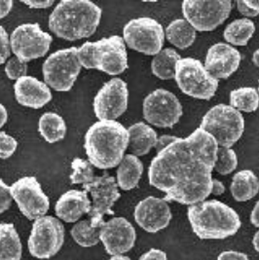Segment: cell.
I'll use <instances>...</instances> for the list:
<instances>
[{"instance_id": "cell-1", "label": "cell", "mask_w": 259, "mask_h": 260, "mask_svg": "<svg viewBox=\"0 0 259 260\" xmlns=\"http://www.w3.org/2000/svg\"><path fill=\"white\" fill-rule=\"evenodd\" d=\"M217 149L215 140L200 128L177 138L151 161L149 184L164 192L167 202L192 206L205 201L212 194Z\"/></svg>"}, {"instance_id": "cell-2", "label": "cell", "mask_w": 259, "mask_h": 260, "mask_svg": "<svg viewBox=\"0 0 259 260\" xmlns=\"http://www.w3.org/2000/svg\"><path fill=\"white\" fill-rule=\"evenodd\" d=\"M128 146V130L117 121H98L84 138V148L90 163L101 170L119 166Z\"/></svg>"}, {"instance_id": "cell-3", "label": "cell", "mask_w": 259, "mask_h": 260, "mask_svg": "<svg viewBox=\"0 0 259 260\" xmlns=\"http://www.w3.org/2000/svg\"><path fill=\"white\" fill-rule=\"evenodd\" d=\"M102 14V9L91 1L62 0L49 17V28L67 41L88 38L95 32Z\"/></svg>"}, {"instance_id": "cell-4", "label": "cell", "mask_w": 259, "mask_h": 260, "mask_svg": "<svg viewBox=\"0 0 259 260\" xmlns=\"http://www.w3.org/2000/svg\"><path fill=\"white\" fill-rule=\"evenodd\" d=\"M187 217L193 232L202 240H222L233 236L242 224L235 210L217 200L189 206Z\"/></svg>"}, {"instance_id": "cell-5", "label": "cell", "mask_w": 259, "mask_h": 260, "mask_svg": "<svg viewBox=\"0 0 259 260\" xmlns=\"http://www.w3.org/2000/svg\"><path fill=\"white\" fill-rule=\"evenodd\" d=\"M199 128L210 134L218 146L231 148L245 132V119L234 107L220 104L204 115Z\"/></svg>"}, {"instance_id": "cell-6", "label": "cell", "mask_w": 259, "mask_h": 260, "mask_svg": "<svg viewBox=\"0 0 259 260\" xmlns=\"http://www.w3.org/2000/svg\"><path fill=\"white\" fill-rule=\"evenodd\" d=\"M175 79L183 94L205 101L212 99L219 84L199 59L193 58H183L177 61Z\"/></svg>"}, {"instance_id": "cell-7", "label": "cell", "mask_w": 259, "mask_h": 260, "mask_svg": "<svg viewBox=\"0 0 259 260\" xmlns=\"http://www.w3.org/2000/svg\"><path fill=\"white\" fill-rule=\"evenodd\" d=\"M82 67L77 59V48L61 49L48 57L43 63L44 83L57 92L71 91Z\"/></svg>"}, {"instance_id": "cell-8", "label": "cell", "mask_w": 259, "mask_h": 260, "mask_svg": "<svg viewBox=\"0 0 259 260\" xmlns=\"http://www.w3.org/2000/svg\"><path fill=\"white\" fill-rule=\"evenodd\" d=\"M123 39L132 50L147 56H156L164 46L165 30L156 20L142 17L125 24Z\"/></svg>"}, {"instance_id": "cell-9", "label": "cell", "mask_w": 259, "mask_h": 260, "mask_svg": "<svg viewBox=\"0 0 259 260\" xmlns=\"http://www.w3.org/2000/svg\"><path fill=\"white\" fill-rule=\"evenodd\" d=\"M63 242L64 226L58 218L44 215L35 220L27 247L34 257L49 259L59 252Z\"/></svg>"}, {"instance_id": "cell-10", "label": "cell", "mask_w": 259, "mask_h": 260, "mask_svg": "<svg viewBox=\"0 0 259 260\" xmlns=\"http://www.w3.org/2000/svg\"><path fill=\"white\" fill-rule=\"evenodd\" d=\"M53 37L37 23L17 26L10 36V47L15 57L24 62L44 57L52 44Z\"/></svg>"}, {"instance_id": "cell-11", "label": "cell", "mask_w": 259, "mask_h": 260, "mask_svg": "<svg viewBox=\"0 0 259 260\" xmlns=\"http://www.w3.org/2000/svg\"><path fill=\"white\" fill-rule=\"evenodd\" d=\"M143 117L158 128H173L183 114L182 106L177 95L165 89H157L144 99Z\"/></svg>"}, {"instance_id": "cell-12", "label": "cell", "mask_w": 259, "mask_h": 260, "mask_svg": "<svg viewBox=\"0 0 259 260\" xmlns=\"http://www.w3.org/2000/svg\"><path fill=\"white\" fill-rule=\"evenodd\" d=\"M232 10L231 1H191L182 2L184 19L196 31H212L223 24Z\"/></svg>"}, {"instance_id": "cell-13", "label": "cell", "mask_w": 259, "mask_h": 260, "mask_svg": "<svg viewBox=\"0 0 259 260\" xmlns=\"http://www.w3.org/2000/svg\"><path fill=\"white\" fill-rule=\"evenodd\" d=\"M83 189L90 193L93 199L89 213L91 223L101 228L105 222L104 216L114 214L112 207L121 197L116 179L105 173L102 177H94L91 182L83 184Z\"/></svg>"}, {"instance_id": "cell-14", "label": "cell", "mask_w": 259, "mask_h": 260, "mask_svg": "<svg viewBox=\"0 0 259 260\" xmlns=\"http://www.w3.org/2000/svg\"><path fill=\"white\" fill-rule=\"evenodd\" d=\"M10 190L13 199L27 219L36 220L49 211V198L35 177L18 179L10 186Z\"/></svg>"}, {"instance_id": "cell-15", "label": "cell", "mask_w": 259, "mask_h": 260, "mask_svg": "<svg viewBox=\"0 0 259 260\" xmlns=\"http://www.w3.org/2000/svg\"><path fill=\"white\" fill-rule=\"evenodd\" d=\"M129 102L128 85L121 78L105 83L94 99V112L99 121H116L123 115Z\"/></svg>"}, {"instance_id": "cell-16", "label": "cell", "mask_w": 259, "mask_h": 260, "mask_svg": "<svg viewBox=\"0 0 259 260\" xmlns=\"http://www.w3.org/2000/svg\"><path fill=\"white\" fill-rule=\"evenodd\" d=\"M95 70L114 76L129 68L128 53L123 37H104L95 41Z\"/></svg>"}, {"instance_id": "cell-17", "label": "cell", "mask_w": 259, "mask_h": 260, "mask_svg": "<svg viewBox=\"0 0 259 260\" xmlns=\"http://www.w3.org/2000/svg\"><path fill=\"white\" fill-rule=\"evenodd\" d=\"M100 239L108 254L122 255L134 248L137 232L125 217H114L102 225Z\"/></svg>"}, {"instance_id": "cell-18", "label": "cell", "mask_w": 259, "mask_h": 260, "mask_svg": "<svg viewBox=\"0 0 259 260\" xmlns=\"http://www.w3.org/2000/svg\"><path fill=\"white\" fill-rule=\"evenodd\" d=\"M134 216L144 231L157 233L169 226L173 214L165 199L149 196L136 206Z\"/></svg>"}, {"instance_id": "cell-19", "label": "cell", "mask_w": 259, "mask_h": 260, "mask_svg": "<svg viewBox=\"0 0 259 260\" xmlns=\"http://www.w3.org/2000/svg\"><path fill=\"white\" fill-rule=\"evenodd\" d=\"M241 54L228 43H216L208 50L205 69L216 80L227 79L235 73L241 63Z\"/></svg>"}, {"instance_id": "cell-20", "label": "cell", "mask_w": 259, "mask_h": 260, "mask_svg": "<svg viewBox=\"0 0 259 260\" xmlns=\"http://www.w3.org/2000/svg\"><path fill=\"white\" fill-rule=\"evenodd\" d=\"M15 98L23 107L39 109L52 100V93L47 85L34 76H24L14 85Z\"/></svg>"}, {"instance_id": "cell-21", "label": "cell", "mask_w": 259, "mask_h": 260, "mask_svg": "<svg viewBox=\"0 0 259 260\" xmlns=\"http://www.w3.org/2000/svg\"><path fill=\"white\" fill-rule=\"evenodd\" d=\"M91 208L92 202L86 191L72 189L59 197L55 206V212L59 219L68 223H74L84 214H89Z\"/></svg>"}, {"instance_id": "cell-22", "label": "cell", "mask_w": 259, "mask_h": 260, "mask_svg": "<svg viewBox=\"0 0 259 260\" xmlns=\"http://www.w3.org/2000/svg\"><path fill=\"white\" fill-rule=\"evenodd\" d=\"M129 133V148L133 155L139 157L149 153L154 148L158 139L157 133L149 125L138 122L128 129Z\"/></svg>"}, {"instance_id": "cell-23", "label": "cell", "mask_w": 259, "mask_h": 260, "mask_svg": "<svg viewBox=\"0 0 259 260\" xmlns=\"http://www.w3.org/2000/svg\"><path fill=\"white\" fill-rule=\"evenodd\" d=\"M143 174V165L139 157L127 154L118 166L116 182L118 187L124 191L134 189L138 186Z\"/></svg>"}, {"instance_id": "cell-24", "label": "cell", "mask_w": 259, "mask_h": 260, "mask_svg": "<svg viewBox=\"0 0 259 260\" xmlns=\"http://www.w3.org/2000/svg\"><path fill=\"white\" fill-rule=\"evenodd\" d=\"M230 190L236 201H249L258 194V178L249 170L237 172L232 178Z\"/></svg>"}, {"instance_id": "cell-25", "label": "cell", "mask_w": 259, "mask_h": 260, "mask_svg": "<svg viewBox=\"0 0 259 260\" xmlns=\"http://www.w3.org/2000/svg\"><path fill=\"white\" fill-rule=\"evenodd\" d=\"M23 246L13 223H0V260H21Z\"/></svg>"}, {"instance_id": "cell-26", "label": "cell", "mask_w": 259, "mask_h": 260, "mask_svg": "<svg viewBox=\"0 0 259 260\" xmlns=\"http://www.w3.org/2000/svg\"><path fill=\"white\" fill-rule=\"evenodd\" d=\"M165 36L172 45L185 50L195 42L197 31L185 19H177L167 26Z\"/></svg>"}, {"instance_id": "cell-27", "label": "cell", "mask_w": 259, "mask_h": 260, "mask_svg": "<svg viewBox=\"0 0 259 260\" xmlns=\"http://www.w3.org/2000/svg\"><path fill=\"white\" fill-rule=\"evenodd\" d=\"M181 59L179 54L172 48L162 49L151 61V71L161 80H171L176 76L177 61Z\"/></svg>"}, {"instance_id": "cell-28", "label": "cell", "mask_w": 259, "mask_h": 260, "mask_svg": "<svg viewBox=\"0 0 259 260\" xmlns=\"http://www.w3.org/2000/svg\"><path fill=\"white\" fill-rule=\"evenodd\" d=\"M38 131L49 143L60 142L67 134V125L63 118L55 112H46L38 122Z\"/></svg>"}, {"instance_id": "cell-29", "label": "cell", "mask_w": 259, "mask_h": 260, "mask_svg": "<svg viewBox=\"0 0 259 260\" xmlns=\"http://www.w3.org/2000/svg\"><path fill=\"white\" fill-rule=\"evenodd\" d=\"M255 24L247 19H238L228 24L224 29V39L233 46H246L254 35Z\"/></svg>"}, {"instance_id": "cell-30", "label": "cell", "mask_w": 259, "mask_h": 260, "mask_svg": "<svg viewBox=\"0 0 259 260\" xmlns=\"http://www.w3.org/2000/svg\"><path fill=\"white\" fill-rule=\"evenodd\" d=\"M230 106L238 111L254 112L259 107L258 91L253 87H242L230 93Z\"/></svg>"}, {"instance_id": "cell-31", "label": "cell", "mask_w": 259, "mask_h": 260, "mask_svg": "<svg viewBox=\"0 0 259 260\" xmlns=\"http://www.w3.org/2000/svg\"><path fill=\"white\" fill-rule=\"evenodd\" d=\"M71 234L75 243L83 248L94 247L101 241V228L94 227L90 219L78 221L71 228Z\"/></svg>"}, {"instance_id": "cell-32", "label": "cell", "mask_w": 259, "mask_h": 260, "mask_svg": "<svg viewBox=\"0 0 259 260\" xmlns=\"http://www.w3.org/2000/svg\"><path fill=\"white\" fill-rule=\"evenodd\" d=\"M71 172L70 179L71 184H86L91 182L94 178L93 165L89 160L82 158H75L71 163Z\"/></svg>"}, {"instance_id": "cell-33", "label": "cell", "mask_w": 259, "mask_h": 260, "mask_svg": "<svg viewBox=\"0 0 259 260\" xmlns=\"http://www.w3.org/2000/svg\"><path fill=\"white\" fill-rule=\"evenodd\" d=\"M238 167V157L232 148L218 146L216 153V162L214 165L215 172L222 176L232 174Z\"/></svg>"}, {"instance_id": "cell-34", "label": "cell", "mask_w": 259, "mask_h": 260, "mask_svg": "<svg viewBox=\"0 0 259 260\" xmlns=\"http://www.w3.org/2000/svg\"><path fill=\"white\" fill-rule=\"evenodd\" d=\"M95 42L87 41L77 49V59L86 70H95Z\"/></svg>"}, {"instance_id": "cell-35", "label": "cell", "mask_w": 259, "mask_h": 260, "mask_svg": "<svg viewBox=\"0 0 259 260\" xmlns=\"http://www.w3.org/2000/svg\"><path fill=\"white\" fill-rule=\"evenodd\" d=\"M5 73L10 80H18L21 77L26 76L27 63L17 57L11 58L5 63Z\"/></svg>"}, {"instance_id": "cell-36", "label": "cell", "mask_w": 259, "mask_h": 260, "mask_svg": "<svg viewBox=\"0 0 259 260\" xmlns=\"http://www.w3.org/2000/svg\"><path fill=\"white\" fill-rule=\"evenodd\" d=\"M18 147L17 141L5 132L0 131V159H8L16 152Z\"/></svg>"}, {"instance_id": "cell-37", "label": "cell", "mask_w": 259, "mask_h": 260, "mask_svg": "<svg viewBox=\"0 0 259 260\" xmlns=\"http://www.w3.org/2000/svg\"><path fill=\"white\" fill-rule=\"evenodd\" d=\"M237 8L243 16L253 18L259 15V1H237Z\"/></svg>"}, {"instance_id": "cell-38", "label": "cell", "mask_w": 259, "mask_h": 260, "mask_svg": "<svg viewBox=\"0 0 259 260\" xmlns=\"http://www.w3.org/2000/svg\"><path fill=\"white\" fill-rule=\"evenodd\" d=\"M11 55L10 47V37L5 28L0 25V64L6 62L7 59Z\"/></svg>"}, {"instance_id": "cell-39", "label": "cell", "mask_w": 259, "mask_h": 260, "mask_svg": "<svg viewBox=\"0 0 259 260\" xmlns=\"http://www.w3.org/2000/svg\"><path fill=\"white\" fill-rule=\"evenodd\" d=\"M12 195L10 186L0 178V214L5 213L12 205Z\"/></svg>"}, {"instance_id": "cell-40", "label": "cell", "mask_w": 259, "mask_h": 260, "mask_svg": "<svg viewBox=\"0 0 259 260\" xmlns=\"http://www.w3.org/2000/svg\"><path fill=\"white\" fill-rule=\"evenodd\" d=\"M177 140V137H175V136H171V135L161 136L160 138L157 139L155 146H154V148L156 150V153L158 154L159 152H161L163 149H165L167 146H169L171 143L176 142Z\"/></svg>"}, {"instance_id": "cell-41", "label": "cell", "mask_w": 259, "mask_h": 260, "mask_svg": "<svg viewBox=\"0 0 259 260\" xmlns=\"http://www.w3.org/2000/svg\"><path fill=\"white\" fill-rule=\"evenodd\" d=\"M140 260H168L165 251L157 248H151L147 252L143 253Z\"/></svg>"}, {"instance_id": "cell-42", "label": "cell", "mask_w": 259, "mask_h": 260, "mask_svg": "<svg viewBox=\"0 0 259 260\" xmlns=\"http://www.w3.org/2000/svg\"><path fill=\"white\" fill-rule=\"evenodd\" d=\"M217 260H248V256L244 252H239L235 250H227L221 252Z\"/></svg>"}, {"instance_id": "cell-43", "label": "cell", "mask_w": 259, "mask_h": 260, "mask_svg": "<svg viewBox=\"0 0 259 260\" xmlns=\"http://www.w3.org/2000/svg\"><path fill=\"white\" fill-rule=\"evenodd\" d=\"M25 5H27L29 8L33 9H45L50 8L52 5H54V1L46 0V1H22Z\"/></svg>"}, {"instance_id": "cell-44", "label": "cell", "mask_w": 259, "mask_h": 260, "mask_svg": "<svg viewBox=\"0 0 259 260\" xmlns=\"http://www.w3.org/2000/svg\"><path fill=\"white\" fill-rule=\"evenodd\" d=\"M225 192V185L223 182L216 178H212V194L214 196H220Z\"/></svg>"}, {"instance_id": "cell-45", "label": "cell", "mask_w": 259, "mask_h": 260, "mask_svg": "<svg viewBox=\"0 0 259 260\" xmlns=\"http://www.w3.org/2000/svg\"><path fill=\"white\" fill-rule=\"evenodd\" d=\"M13 1H0V20L5 18L9 13L11 12L13 8Z\"/></svg>"}, {"instance_id": "cell-46", "label": "cell", "mask_w": 259, "mask_h": 260, "mask_svg": "<svg viewBox=\"0 0 259 260\" xmlns=\"http://www.w3.org/2000/svg\"><path fill=\"white\" fill-rule=\"evenodd\" d=\"M250 222L259 228V201L256 202L252 212L250 213Z\"/></svg>"}, {"instance_id": "cell-47", "label": "cell", "mask_w": 259, "mask_h": 260, "mask_svg": "<svg viewBox=\"0 0 259 260\" xmlns=\"http://www.w3.org/2000/svg\"><path fill=\"white\" fill-rule=\"evenodd\" d=\"M8 120V112L7 109L3 105L0 104V129L6 124Z\"/></svg>"}, {"instance_id": "cell-48", "label": "cell", "mask_w": 259, "mask_h": 260, "mask_svg": "<svg viewBox=\"0 0 259 260\" xmlns=\"http://www.w3.org/2000/svg\"><path fill=\"white\" fill-rule=\"evenodd\" d=\"M252 244H253V247L255 248V250L259 252V230L254 234L253 239H252Z\"/></svg>"}, {"instance_id": "cell-49", "label": "cell", "mask_w": 259, "mask_h": 260, "mask_svg": "<svg viewBox=\"0 0 259 260\" xmlns=\"http://www.w3.org/2000/svg\"><path fill=\"white\" fill-rule=\"evenodd\" d=\"M252 61H253V63H254L256 67H258L259 68V49H257V50L253 53V55H252Z\"/></svg>"}, {"instance_id": "cell-50", "label": "cell", "mask_w": 259, "mask_h": 260, "mask_svg": "<svg viewBox=\"0 0 259 260\" xmlns=\"http://www.w3.org/2000/svg\"><path fill=\"white\" fill-rule=\"evenodd\" d=\"M109 260H132L128 256H125V255H114L112 256Z\"/></svg>"}, {"instance_id": "cell-51", "label": "cell", "mask_w": 259, "mask_h": 260, "mask_svg": "<svg viewBox=\"0 0 259 260\" xmlns=\"http://www.w3.org/2000/svg\"><path fill=\"white\" fill-rule=\"evenodd\" d=\"M258 83H259V81H258ZM258 93H259V86H258Z\"/></svg>"}]
</instances>
